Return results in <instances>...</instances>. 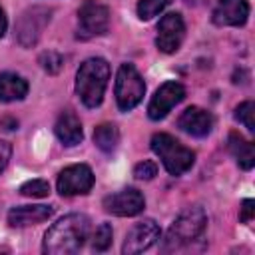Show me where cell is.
<instances>
[{"label": "cell", "instance_id": "obj_13", "mask_svg": "<svg viewBox=\"0 0 255 255\" xmlns=\"http://www.w3.org/2000/svg\"><path fill=\"white\" fill-rule=\"evenodd\" d=\"M249 16L247 0H219L213 8V22L217 26H243Z\"/></svg>", "mask_w": 255, "mask_h": 255}, {"label": "cell", "instance_id": "obj_14", "mask_svg": "<svg viewBox=\"0 0 255 255\" xmlns=\"http://www.w3.org/2000/svg\"><path fill=\"white\" fill-rule=\"evenodd\" d=\"M177 126H179L185 133H189V135H193V137H203V135H207V133L211 131V128H213V118H211L209 112H205V110L193 106V108H187V110L179 116Z\"/></svg>", "mask_w": 255, "mask_h": 255}, {"label": "cell", "instance_id": "obj_30", "mask_svg": "<svg viewBox=\"0 0 255 255\" xmlns=\"http://www.w3.org/2000/svg\"><path fill=\"white\" fill-rule=\"evenodd\" d=\"M185 2H187V4H199L201 0H185Z\"/></svg>", "mask_w": 255, "mask_h": 255}, {"label": "cell", "instance_id": "obj_4", "mask_svg": "<svg viewBox=\"0 0 255 255\" xmlns=\"http://www.w3.org/2000/svg\"><path fill=\"white\" fill-rule=\"evenodd\" d=\"M151 149L171 175L185 173L195 161V153L169 133H155L151 137Z\"/></svg>", "mask_w": 255, "mask_h": 255}, {"label": "cell", "instance_id": "obj_12", "mask_svg": "<svg viewBox=\"0 0 255 255\" xmlns=\"http://www.w3.org/2000/svg\"><path fill=\"white\" fill-rule=\"evenodd\" d=\"M157 239H159V227H157V223L153 219H143V221L135 223L128 231L122 251L126 255H135V253H141V251L149 249Z\"/></svg>", "mask_w": 255, "mask_h": 255}, {"label": "cell", "instance_id": "obj_17", "mask_svg": "<svg viewBox=\"0 0 255 255\" xmlns=\"http://www.w3.org/2000/svg\"><path fill=\"white\" fill-rule=\"evenodd\" d=\"M227 147H229L231 155L237 159V163L243 169H251L255 165V149H253V143L247 141L241 133L231 131L229 137H227Z\"/></svg>", "mask_w": 255, "mask_h": 255}, {"label": "cell", "instance_id": "obj_1", "mask_svg": "<svg viewBox=\"0 0 255 255\" xmlns=\"http://www.w3.org/2000/svg\"><path fill=\"white\" fill-rule=\"evenodd\" d=\"M90 233V219L84 213H70L56 221L44 235L42 251L46 255L78 253Z\"/></svg>", "mask_w": 255, "mask_h": 255}, {"label": "cell", "instance_id": "obj_20", "mask_svg": "<svg viewBox=\"0 0 255 255\" xmlns=\"http://www.w3.org/2000/svg\"><path fill=\"white\" fill-rule=\"evenodd\" d=\"M171 0H139L137 2V16L141 20H151L159 12H163L169 6Z\"/></svg>", "mask_w": 255, "mask_h": 255}, {"label": "cell", "instance_id": "obj_22", "mask_svg": "<svg viewBox=\"0 0 255 255\" xmlns=\"http://www.w3.org/2000/svg\"><path fill=\"white\" fill-rule=\"evenodd\" d=\"M112 225L110 223H100V227L96 229L94 233V239H92V247L94 251H106L110 245H112Z\"/></svg>", "mask_w": 255, "mask_h": 255}, {"label": "cell", "instance_id": "obj_5", "mask_svg": "<svg viewBox=\"0 0 255 255\" xmlns=\"http://www.w3.org/2000/svg\"><path fill=\"white\" fill-rule=\"evenodd\" d=\"M145 94V84L131 64H122L116 78V102L122 112L133 110Z\"/></svg>", "mask_w": 255, "mask_h": 255}, {"label": "cell", "instance_id": "obj_21", "mask_svg": "<svg viewBox=\"0 0 255 255\" xmlns=\"http://www.w3.org/2000/svg\"><path fill=\"white\" fill-rule=\"evenodd\" d=\"M50 193V183L44 179H30L20 185V195L24 197H46Z\"/></svg>", "mask_w": 255, "mask_h": 255}, {"label": "cell", "instance_id": "obj_9", "mask_svg": "<svg viewBox=\"0 0 255 255\" xmlns=\"http://www.w3.org/2000/svg\"><path fill=\"white\" fill-rule=\"evenodd\" d=\"M185 36V24L181 14L177 12H169L165 14L159 24H157V38H155V46L163 52V54H173Z\"/></svg>", "mask_w": 255, "mask_h": 255}, {"label": "cell", "instance_id": "obj_23", "mask_svg": "<svg viewBox=\"0 0 255 255\" xmlns=\"http://www.w3.org/2000/svg\"><path fill=\"white\" fill-rule=\"evenodd\" d=\"M253 116H255V104L253 102H243L235 110V120L239 124H243L249 131H255V120H253Z\"/></svg>", "mask_w": 255, "mask_h": 255}, {"label": "cell", "instance_id": "obj_8", "mask_svg": "<svg viewBox=\"0 0 255 255\" xmlns=\"http://www.w3.org/2000/svg\"><path fill=\"white\" fill-rule=\"evenodd\" d=\"M94 187V173L86 163H76L60 171L58 191L60 195H84Z\"/></svg>", "mask_w": 255, "mask_h": 255}, {"label": "cell", "instance_id": "obj_3", "mask_svg": "<svg viewBox=\"0 0 255 255\" xmlns=\"http://www.w3.org/2000/svg\"><path fill=\"white\" fill-rule=\"evenodd\" d=\"M205 223H207V215L201 207H189V209L181 211L177 215V219L171 223V227H169V231L163 239L161 251L163 253L177 251L183 245L195 241L203 233Z\"/></svg>", "mask_w": 255, "mask_h": 255}, {"label": "cell", "instance_id": "obj_11", "mask_svg": "<svg viewBox=\"0 0 255 255\" xmlns=\"http://www.w3.org/2000/svg\"><path fill=\"white\" fill-rule=\"evenodd\" d=\"M143 207H145V199L133 187H126V189H122L118 193H112L104 199V209L108 213H114V215H120V217L137 215V213L143 211Z\"/></svg>", "mask_w": 255, "mask_h": 255}, {"label": "cell", "instance_id": "obj_27", "mask_svg": "<svg viewBox=\"0 0 255 255\" xmlns=\"http://www.w3.org/2000/svg\"><path fill=\"white\" fill-rule=\"evenodd\" d=\"M10 155H12V145H10L8 141H2V139H0V173H2V169L8 165Z\"/></svg>", "mask_w": 255, "mask_h": 255}, {"label": "cell", "instance_id": "obj_19", "mask_svg": "<svg viewBox=\"0 0 255 255\" xmlns=\"http://www.w3.org/2000/svg\"><path fill=\"white\" fill-rule=\"evenodd\" d=\"M94 143L106 151V153H112L118 143H120V131L114 124H100L96 129H94Z\"/></svg>", "mask_w": 255, "mask_h": 255}, {"label": "cell", "instance_id": "obj_26", "mask_svg": "<svg viewBox=\"0 0 255 255\" xmlns=\"http://www.w3.org/2000/svg\"><path fill=\"white\" fill-rule=\"evenodd\" d=\"M253 215H255V201H253V199H245V201L241 203L239 219H241L243 223H249V221L253 219Z\"/></svg>", "mask_w": 255, "mask_h": 255}, {"label": "cell", "instance_id": "obj_24", "mask_svg": "<svg viewBox=\"0 0 255 255\" xmlns=\"http://www.w3.org/2000/svg\"><path fill=\"white\" fill-rule=\"evenodd\" d=\"M40 66L48 72V74H58L60 70H62V66H64V56H60L58 52H44V54H40Z\"/></svg>", "mask_w": 255, "mask_h": 255}, {"label": "cell", "instance_id": "obj_16", "mask_svg": "<svg viewBox=\"0 0 255 255\" xmlns=\"http://www.w3.org/2000/svg\"><path fill=\"white\" fill-rule=\"evenodd\" d=\"M54 131H56L58 139H60L64 145H68V147L78 145V143L84 139L82 124H80L78 116H76L74 112H70V110H66V112H62V114L58 116L56 126H54Z\"/></svg>", "mask_w": 255, "mask_h": 255}, {"label": "cell", "instance_id": "obj_29", "mask_svg": "<svg viewBox=\"0 0 255 255\" xmlns=\"http://www.w3.org/2000/svg\"><path fill=\"white\" fill-rule=\"evenodd\" d=\"M4 32H6V16H4V10L0 8V38L4 36Z\"/></svg>", "mask_w": 255, "mask_h": 255}, {"label": "cell", "instance_id": "obj_18", "mask_svg": "<svg viewBox=\"0 0 255 255\" xmlns=\"http://www.w3.org/2000/svg\"><path fill=\"white\" fill-rule=\"evenodd\" d=\"M28 94V82L12 72L0 74V102H16Z\"/></svg>", "mask_w": 255, "mask_h": 255}, {"label": "cell", "instance_id": "obj_2", "mask_svg": "<svg viewBox=\"0 0 255 255\" xmlns=\"http://www.w3.org/2000/svg\"><path fill=\"white\" fill-rule=\"evenodd\" d=\"M110 80V64L104 58H88L76 74V92L86 108H98Z\"/></svg>", "mask_w": 255, "mask_h": 255}, {"label": "cell", "instance_id": "obj_25", "mask_svg": "<svg viewBox=\"0 0 255 255\" xmlns=\"http://www.w3.org/2000/svg\"><path fill=\"white\" fill-rule=\"evenodd\" d=\"M133 175L137 179H153L157 175V165L151 159H143L133 167Z\"/></svg>", "mask_w": 255, "mask_h": 255}, {"label": "cell", "instance_id": "obj_6", "mask_svg": "<svg viewBox=\"0 0 255 255\" xmlns=\"http://www.w3.org/2000/svg\"><path fill=\"white\" fill-rule=\"evenodd\" d=\"M50 16H52V10L46 6H32V8L24 10L16 24L18 44L24 48H32L40 40L46 24L50 22Z\"/></svg>", "mask_w": 255, "mask_h": 255}, {"label": "cell", "instance_id": "obj_7", "mask_svg": "<svg viewBox=\"0 0 255 255\" xmlns=\"http://www.w3.org/2000/svg\"><path fill=\"white\" fill-rule=\"evenodd\" d=\"M78 20L84 38L100 36L110 26V10L100 0H84V4L78 10Z\"/></svg>", "mask_w": 255, "mask_h": 255}, {"label": "cell", "instance_id": "obj_28", "mask_svg": "<svg viewBox=\"0 0 255 255\" xmlns=\"http://www.w3.org/2000/svg\"><path fill=\"white\" fill-rule=\"evenodd\" d=\"M0 128L6 129V131H12V129L18 128V122H16L14 118H2V120H0Z\"/></svg>", "mask_w": 255, "mask_h": 255}, {"label": "cell", "instance_id": "obj_10", "mask_svg": "<svg viewBox=\"0 0 255 255\" xmlns=\"http://www.w3.org/2000/svg\"><path fill=\"white\" fill-rule=\"evenodd\" d=\"M183 98H185V88L179 82H165L153 94L147 106V116L151 120H163L171 112V108L177 106Z\"/></svg>", "mask_w": 255, "mask_h": 255}, {"label": "cell", "instance_id": "obj_15", "mask_svg": "<svg viewBox=\"0 0 255 255\" xmlns=\"http://www.w3.org/2000/svg\"><path fill=\"white\" fill-rule=\"evenodd\" d=\"M52 213L54 209L50 205H20V207L10 209L8 223L12 227H28V225H36V223L50 219Z\"/></svg>", "mask_w": 255, "mask_h": 255}]
</instances>
